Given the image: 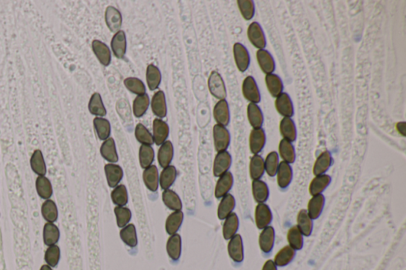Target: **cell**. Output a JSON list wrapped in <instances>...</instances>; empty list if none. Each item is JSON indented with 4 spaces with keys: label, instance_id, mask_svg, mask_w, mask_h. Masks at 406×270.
I'll list each match as a JSON object with an SVG mask.
<instances>
[{
    "label": "cell",
    "instance_id": "obj_29",
    "mask_svg": "<svg viewBox=\"0 0 406 270\" xmlns=\"http://www.w3.org/2000/svg\"><path fill=\"white\" fill-rule=\"evenodd\" d=\"M330 183L331 177L328 174L315 176L314 178L309 184V191L310 195L313 197V196L322 194Z\"/></svg>",
    "mask_w": 406,
    "mask_h": 270
},
{
    "label": "cell",
    "instance_id": "obj_59",
    "mask_svg": "<svg viewBox=\"0 0 406 270\" xmlns=\"http://www.w3.org/2000/svg\"><path fill=\"white\" fill-rule=\"evenodd\" d=\"M60 258H61V251L59 247L53 245L50 246L47 249L45 258L48 265L50 267H56L59 262Z\"/></svg>",
    "mask_w": 406,
    "mask_h": 270
},
{
    "label": "cell",
    "instance_id": "obj_40",
    "mask_svg": "<svg viewBox=\"0 0 406 270\" xmlns=\"http://www.w3.org/2000/svg\"><path fill=\"white\" fill-rule=\"evenodd\" d=\"M93 125L99 140L105 141L107 140L108 138H110V133H111V126L107 119L103 118V117H96L94 119Z\"/></svg>",
    "mask_w": 406,
    "mask_h": 270
},
{
    "label": "cell",
    "instance_id": "obj_53",
    "mask_svg": "<svg viewBox=\"0 0 406 270\" xmlns=\"http://www.w3.org/2000/svg\"><path fill=\"white\" fill-rule=\"evenodd\" d=\"M111 199L113 204L116 206H125L127 204L128 196L127 189L125 185H119L113 188L111 192Z\"/></svg>",
    "mask_w": 406,
    "mask_h": 270
},
{
    "label": "cell",
    "instance_id": "obj_39",
    "mask_svg": "<svg viewBox=\"0 0 406 270\" xmlns=\"http://www.w3.org/2000/svg\"><path fill=\"white\" fill-rule=\"evenodd\" d=\"M265 82H266L268 92L274 98H277L282 93L283 83H282L281 78L278 75L273 73L266 75Z\"/></svg>",
    "mask_w": 406,
    "mask_h": 270
},
{
    "label": "cell",
    "instance_id": "obj_52",
    "mask_svg": "<svg viewBox=\"0 0 406 270\" xmlns=\"http://www.w3.org/2000/svg\"><path fill=\"white\" fill-rule=\"evenodd\" d=\"M42 214L48 222H56L58 218V210L55 202L51 200H47L42 204Z\"/></svg>",
    "mask_w": 406,
    "mask_h": 270
},
{
    "label": "cell",
    "instance_id": "obj_31",
    "mask_svg": "<svg viewBox=\"0 0 406 270\" xmlns=\"http://www.w3.org/2000/svg\"><path fill=\"white\" fill-rule=\"evenodd\" d=\"M248 122L253 129H260L264 123V114L257 104L249 103L247 108Z\"/></svg>",
    "mask_w": 406,
    "mask_h": 270
},
{
    "label": "cell",
    "instance_id": "obj_33",
    "mask_svg": "<svg viewBox=\"0 0 406 270\" xmlns=\"http://www.w3.org/2000/svg\"><path fill=\"white\" fill-rule=\"evenodd\" d=\"M184 221V213L182 211L173 212L169 215L165 223L166 232L170 235L177 234Z\"/></svg>",
    "mask_w": 406,
    "mask_h": 270
},
{
    "label": "cell",
    "instance_id": "obj_18",
    "mask_svg": "<svg viewBox=\"0 0 406 270\" xmlns=\"http://www.w3.org/2000/svg\"><path fill=\"white\" fill-rule=\"evenodd\" d=\"M233 186H234V176L231 172H226L225 174L219 177L218 181L217 182L214 191L216 198H222L227 195L232 189Z\"/></svg>",
    "mask_w": 406,
    "mask_h": 270
},
{
    "label": "cell",
    "instance_id": "obj_24",
    "mask_svg": "<svg viewBox=\"0 0 406 270\" xmlns=\"http://www.w3.org/2000/svg\"><path fill=\"white\" fill-rule=\"evenodd\" d=\"M159 177L160 175H159L158 169L155 165H152L150 167L144 169L143 172V181L148 190H150V191L156 192L158 190L160 186Z\"/></svg>",
    "mask_w": 406,
    "mask_h": 270
},
{
    "label": "cell",
    "instance_id": "obj_26",
    "mask_svg": "<svg viewBox=\"0 0 406 270\" xmlns=\"http://www.w3.org/2000/svg\"><path fill=\"white\" fill-rule=\"evenodd\" d=\"M100 153L103 159L109 163H115L119 161L116 144L113 138H108L103 142L100 147Z\"/></svg>",
    "mask_w": 406,
    "mask_h": 270
},
{
    "label": "cell",
    "instance_id": "obj_22",
    "mask_svg": "<svg viewBox=\"0 0 406 270\" xmlns=\"http://www.w3.org/2000/svg\"><path fill=\"white\" fill-rule=\"evenodd\" d=\"M174 156V148L172 143L170 140H166L159 148L157 159L162 168H165L171 164Z\"/></svg>",
    "mask_w": 406,
    "mask_h": 270
},
{
    "label": "cell",
    "instance_id": "obj_54",
    "mask_svg": "<svg viewBox=\"0 0 406 270\" xmlns=\"http://www.w3.org/2000/svg\"><path fill=\"white\" fill-rule=\"evenodd\" d=\"M114 214L118 227L121 228L128 225L131 220V211L125 206H116L114 208Z\"/></svg>",
    "mask_w": 406,
    "mask_h": 270
},
{
    "label": "cell",
    "instance_id": "obj_5",
    "mask_svg": "<svg viewBox=\"0 0 406 270\" xmlns=\"http://www.w3.org/2000/svg\"><path fill=\"white\" fill-rule=\"evenodd\" d=\"M243 95L250 103H259L261 100L260 92L256 82L252 76L245 78L242 84Z\"/></svg>",
    "mask_w": 406,
    "mask_h": 270
},
{
    "label": "cell",
    "instance_id": "obj_25",
    "mask_svg": "<svg viewBox=\"0 0 406 270\" xmlns=\"http://www.w3.org/2000/svg\"><path fill=\"white\" fill-rule=\"evenodd\" d=\"M325 203H326V198L322 194L313 196L309 200L306 211L312 220H316L320 217L325 207Z\"/></svg>",
    "mask_w": 406,
    "mask_h": 270
},
{
    "label": "cell",
    "instance_id": "obj_47",
    "mask_svg": "<svg viewBox=\"0 0 406 270\" xmlns=\"http://www.w3.org/2000/svg\"><path fill=\"white\" fill-rule=\"evenodd\" d=\"M31 167L33 171L39 176H45L46 174V165L41 150L35 151L31 159Z\"/></svg>",
    "mask_w": 406,
    "mask_h": 270
},
{
    "label": "cell",
    "instance_id": "obj_42",
    "mask_svg": "<svg viewBox=\"0 0 406 270\" xmlns=\"http://www.w3.org/2000/svg\"><path fill=\"white\" fill-rule=\"evenodd\" d=\"M295 252L292 247L289 246H286L283 248L281 249L279 252L277 253L276 255L275 256V262L276 266L284 267L286 265H289V263L293 261L295 258Z\"/></svg>",
    "mask_w": 406,
    "mask_h": 270
},
{
    "label": "cell",
    "instance_id": "obj_44",
    "mask_svg": "<svg viewBox=\"0 0 406 270\" xmlns=\"http://www.w3.org/2000/svg\"><path fill=\"white\" fill-rule=\"evenodd\" d=\"M150 97L147 94L138 95L134 99L133 103V112L134 116L137 118H140L141 116H144L150 107Z\"/></svg>",
    "mask_w": 406,
    "mask_h": 270
},
{
    "label": "cell",
    "instance_id": "obj_30",
    "mask_svg": "<svg viewBox=\"0 0 406 270\" xmlns=\"http://www.w3.org/2000/svg\"><path fill=\"white\" fill-rule=\"evenodd\" d=\"M297 227L303 236H310L313 231V220L309 217L306 209H302L297 217Z\"/></svg>",
    "mask_w": 406,
    "mask_h": 270
},
{
    "label": "cell",
    "instance_id": "obj_45",
    "mask_svg": "<svg viewBox=\"0 0 406 270\" xmlns=\"http://www.w3.org/2000/svg\"><path fill=\"white\" fill-rule=\"evenodd\" d=\"M60 238L59 228L53 223H47L44 226L43 240L48 247L55 245Z\"/></svg>",
    "mask_w": 406,
    "mask_h": 270
},
{
    "label": "cell",
    "instance_id": "obj_36",
    "mask_svg": "<svg viewBox=\"0 0 406 270\" xmlns=\"http://www.w3.org/2000/svg\"><path fill=\"white\" fill-rule=\"evenodd\" d=\"M265 172V160L259 155H254L250 160V177L252 180H259Z\"/></svg>",
    "mask_w": 406,
    "mask_h": 270
},
{
    "label": "cell",
    "instance_id": "obj_4",
    "mask_svg": "<svg viewBox=\"0 0 406 270\" xmlns=\"http://www.w3.org/2000/svg\"><path fill=\"white\" fill-rule=\"evenodd\" d=\"M232 165V156L227 151L218 152L214 159L213 173L215 177H221L228 171Z\"/></svg>",
    "mask_w": 406,
    "mask_h": 270
},
{
    "label": "cell",
    "instance_id": "obj_1",
    "mask_svg": "<svg viewBox=\"0 0 406 270\" xmlns=\"http://www.w3.org/2000/svg\"><path fill=\"white\" fill-rule=\"evenodd\" d=\"M208 87L211 95L219 100L226 99L227 92L225 82L219 72L213 71L208 79Z\"/></svg>",
    "mask_w": 406,
    "mask_h": 270
},
{
    "label": "cell",
    "instance_id": "obj_11",
    "mask_svg": "<svg viewBox=\"0 0 406 270\" xmlns=\"http://www.w3.org/2000/svg\"><path fill=\"white\" fill-rule=\"evenodd\" d=\"M266 134L262 128L252 129L249 136L250 151L253 155H258L265 147Z\"/></svg>",
    "mask_w": 406,
    "mask_h": 270
},
{
    "label": "cell",
    "instance_id": "obj_16",
    "mask_svg": "<svg viewBox=\"0 0 406 270\" xmlns=\"http://www.w3.org/2000/svg\"><path fill=\"white\" fill-rule=\"evenodd\" d=\"M214 117L220 126L226 127L230 122V113L228 104L225 99L219 100L214 108Z\"/></svg>",
    "mask_w": 406,
    "mask_h": 270
},
{
    "label": "cell",
    "instance_id": "obj_34",
    "mask_svg": "<svg viewBox=\"0 0 406 270\" xmlns=\"http://www.w3.org/2000/svg\"><path fill=\"white\" fill-rule=\"evenodd\" d=\"M235 206V198L232 194L228 193L225 197H223L218 207V218L221 220H225L230 214H232Z\"/></svg>",
    "mask_w": 406,
    "mask_h": 270
},
{
    "label": "cell",
    "instance_id": "obj_51",
    "mask_svg": "<svg viewBox=\"0 0 406 270\" xmlns=\"http://www.w3.org/2000/svg\"><path fill=\"white\" fill-rule=\"evenodd\" d=\"M287 240L289 247H292L295 251H300L303 247V234L297 226L292 227L288 231Z\"/></svg>",
    "mask_w": 406,
    "mask_h": 270
},
{
    "label": "cell",
    "instance_id": "obj_49",
    "mask_svg": "<svg viewBox=\"0 0 406 270\" xmlns=\"http://www.w3.org/2000/svg\"><path fill=\"white\" fill-rule=\"evenodd\" d=\"M155 152L151 145L141 144L139 150V162L143 169L152 166L154 161Z\"/></svg>",
    "mask_w": 406,
    "mask_h": 270
},
{
    "label": "cell",
    "instance_id": "obj_27",
    "mask_svg": "<svg viewBox=\"0 0 406 270\" xmlns=\"http://www.w3.org/2000/svg\"><path fill=\"white\" fill-rule=\"evenodd\" d=\"M252 196L258 204H264L269 197V188L265 182L253 180L252 183Z\"/></svg>",
    "mask_w": 406,
    "mask_h": 270
},
{
    "label": "cell",
    "instance_id": "obj_23",
    "mask_svg": "<svg viewBox=\"0 0 406 270\" xmlns=\"http://www.w3.org/2000/svg\"><path fill=\"white\" fill-rule=\"evenodd\" d=\"M333 163V158L329 151L322 152L320 156L316 158L313 165V172L315 176L326 174Z\"/></svg>",
    "mask_w": 406,
    "mask_h": 270
},
{
    "label": "cell",
    "instance_id": "obj_28",
    "mask_svg": "<svg viewBox=\"0 0 406 270\" xmlns=\"http://www.w3.org/2000/svg\"><path fill=\"white\" fill-rule=\"evenodd\" d=\"M238 229H239V218L238 215L233 213L225 219V222L222 227L223 237L225 240H229L237 234Z\"/></svg>",
    "mask_w": 406,
    "mask_h": 270
},
{
    "label": "cell",
    "instance_id": "obj_21",
    "mask_svg": "<svg viewBox=\"0 0 406 270\" xmlns=\"http://www.w3.org/2000/svg\"><path fill=\"white\" fill-rule=\"evenodd\" d=\"M275 232L273 227L268 226L263 229L259 237V245L261 251L266 254L271 252L275 244Z\"/></svg>",
    "mask_w": 406,
    "mask_h": 270
},
{
    "label": "cell",
    "instance_id": "obj_46",
    "mask_svg": "<svg viewBox=\"0 0 406 270\" xmlns=\"http://www.w3.org/2000/svg\"><path fill=\"white\" fill-rule=\"evenodd\" d=\"M279 152L283 162H286L289 164L295 163L296 153L292 142L282 139L279 143Z\"/></svg>",
    "mask_w": 406,
    "mask_h": 270
},
{
    "label": "cell",
    "instance_id": "obj_37",
    "mask_svg": "<svg viewBox=\"0 0 406 270\" xmlns=\"http://www.w3.org/2000/svg\"><path fill=\"white\" fill-rule=\"evenodd\" d=\"M177 177V170L174 166L170 165L164 168L159 177V183L162 190H169V188L174 184Z\"/></svg>",
    "mask_w": 406,
    "mask_h": 270
},
{
    "label": "cell",
    "instance_id": "obj_58",
    "mask_svg": "<svg viewBox=\"0 0 406 270\" xmlns=\"http://www.w3.org/2000/svg\"><path fill=\"white\" fill-rule=\"evenodd\" d=\"M238 8L243 18L247 21L252 19L255 15V4L252 0H238Z\"/></svg>",
    "mask_w": 406,
    "mask_h": 270
},
{
    "label": "cell",
    "instance_id": "obj_3",
    "mask_svg": "<svg viewBox=\"0 0 406 270\" xmlns=\"http://www.w3.org/2000/svg\"><path fill=\"white\" fill-rule=\"evenodd\" d=\"M247 34L250 42L254 47L259 48V50L265 49L267 45L266 38L262 27L258 22H254L250 24Z\"/></svg>",
    "mask_w": 406,
    "mask_h": 270
},
{
    "label": "cell",
    "instance_id": "obj_15",
    "mask_svg": "<svg viewBox=\"0 0 406 270\" xmlns=\"http://www.w3.org/2000/svg\"><path fill=\"white\" fill-rule=\"evenodd\" d=\"M275 108L279 114L284 117H292L294 115V106L292 99L288 94L282 93L277 97Z\"/></svg>",
    "mask_w": 406,
    "mask_h": 270
},
{
    "label": "cell",
    "instance_id": "obj_35",
    "mask_svg": "<svg viewBox=\"0 0 406 270\" xmlns=\"http://www.w3.org/2000/svg\"><path fill=\"white\" fill-rule=\"evenodd\" d=\"M281 135L283 137L284 140H288L289 142H294L296 140L297 129L295 122L289 117H283L281 121L280 126Z\"/></svg>",
    "mask_w": 406,
    "mask_h": 270
},
{
    "label": "cell",
    "instance_id": "obj_57",
    "mask_svg": "<svg viewBox=\"0 0 406 270\" xmlns=\"http://www.w3.org/2000/svg\"><path fill=\"white\" fill-rule=\"evenodd\" d=\"M135 137L137 141L141 144L151 145L154 143L153 141V135L150 133V131L148 130L147 128L142 125L137 124L135 128Z\"/></svg>",
    "mask_w": 406,
    "mask_h": 270
},
{
    "label": "cell",
    "instance_id": "obj_43",
    "mask_svg": "<svg viewBox=\"0 0 406 270\" xmlns=\"http://www.w3.org/2000/svg\"><path fill=\"white\" fill-rule=\"evenodd\" d=\"M89 109L92 115L103 117L106 115V109L99 93H94L89 101Z\"/></svg>",
    "mask_w": 406,
    "mask_h": 270
},
{
    "label": "cell",
    "instance_id": "obj_62",
    "mask_svg": "<svg viewBox=\"0 0 406 270\" xmlns=\"http://www.w3.org/2000/svg\"><path fill=\"white\" fill-rule=\"evenodd\" d=\"M40 270H52V268H51L49 265H42V268Z\"/></svg>",
    "mask_w": 406,
    "mask_h": 270
},
{
    "label": "cell",
    "instance_id": "obj_61",
    "mask_svg": "<svg viewBox=\"0 0 406 270\" xmlns=\"http://www.w3.org/2000/svg\"><path fill=\"white\" fill-rule=\"evenodd\" d=\"M397 129L400 134L405 136V122H399L397 124Z\"/></svg>",
    "mask_w": 406,
    "mask_h": 270
},
{
    "label": "cell",
    "instance_id": "obj_20",
    "mask_svg": "<svg viewBox=\"0 0 406 270\" xmlns=\"http://www.w3.org/2000/svg\"><path fill=\"white\" fill-rule=\"evenodd\" d=\"M151 107L153 113L159 118H164L167 116V103L164 92L159 91L153 95Z\"/></svg>",
    "mask_w": 406,
    "mask_h": 270
},
{
    "label": "cell",
    "instance_id": "obj_6",
    "mask_svg": "<svg viewBox=\"0 0 406 270\" xmlns=\"http://www.w3.org/2000/svg\"><path fill=\"white\" fill-rule=\"evenodd\" d=\"M105 22L110 32L116 33L121 31L123 25V16L119 10L112 6L107 7L105 11Z\"/></svg>",
    "mask_w": 406,
    "mask_h": 270
},
{
    "label": "cell",
    "instance_id": "obj_17",
    "mask_svg": "<svg viewBox=\"0 0 406 270\" xmlns=\"http://www.w3.org/2000/svg\"><path fill=\"white\" fill-rule=\"evenodd\" d=\"M277 183L281 189L287 188L293 179V170L289 163L282 161L277 170Z\"/></svg>",
    "mask_w": 406,
    "mask_h": 270
},
{
    "label": "cell",
    "instance_id": "obj_2",
    "mask_svg": "<svg viewBox=\"0 0 406 270\" xmlns=\"http://www.w3.org/2000/svg\"><path fill=\"white\" fill-rule=\"evenodd\" d=\"M214 147L216 152H222L227 150L230 144V133L225 126L215 125L213 129Z\"/></svg>",
    "mask_w": 406,
    "mask_h": 270
},
{
    "label": "cell",
    "instance_id": "obj_10",
    "mask_svg": "<svg viewBox=\"0 0 406 270\" xmlns=\"http://www.w3.org/2000/svg\"><path fill=\"white\" fill-rule=\"evenodd\" d=\"M92 47L94 53L101 65L105 67L109 66L111 63V52L109 47L99 40H94Z\"/></svg>",
    "mask_w": 406,
    "mask_h": 270
},
{
    "label": "cell",
    "instance_id": "obj_14",
    "mask_svg": "<svg viewBox=\"0 0 406 270\" xmlns=\"http://www.w3.org/2000/svg\"><path fill=\"white\" fill-rule=\"evenodd\" d=\"M104 170L108 186L110 188L119 186L123 177V168L115 163H108L105 166Z\"/></svg>",
    "mask_w": 406,
    "mask_h": 270
},
{
    "label": "cell",
    "instance_id": "obj_41",
    "mask_svg": "<svg viewBox=\"0 0 406 270\" xmlns=\"http://www.w3.org/2000/svg\"><path fill=\"white\" fill-rule=\"evenodd\" d=\"M162 75L160 69L157 66L150 65L146 70V82L149 89L152 92L157 89L161 82Z\"/></svg>",
    "mask_w": 406,
    "mask_h": 270
},
{
    "label": "cell",
    "instance_id": "obj_60",
    "mask_svg": "<svg viewBox=\"0 0 406 270\" xmlns=\"http://www.w3.org/2000/svg\"><path fill=\"white\" fill-rule=\"evenodd\" d=\"M262 270H277V266L273 260H268L265 263Z\"/></svg>",
    "mask_w": 406,
    "mask_h": 270
},
{
    "label": "cell",
    "instance_id": "obj_9",
    "mask_svg": "<svg viewBox=\"0 0 406 270\" xmlns=\"http://www.w3.org/2000/svg\"><path fill=\"white\" fill-rule=\"evenodd\" d=\"M228 253L230 258L235 262H242L244 260V245L241 234H237L230 238L228 244Z\"/></svg>",
    "mask_w": 406,
    "mask_h": 270
},
{
    "label": "cell",
    "instance_id": "obj_56",
    "mask_svg": "<svg viewBox=\"0 0 406 270\" xmlns=\"http://www.w3.org/2000/svg\"><path fill=\"white\" fill-rule=\"evenodd\" d=\"M279 155L276 152H270L265 160V171L270 177L276 175L277 170L279 168Z\"/></svg>",
    "mask_w": 406,
    "mask_h": 270
},
{
    "label": "cell",
    "instance_id": "obj_8",
    "mask_svg": "<svg viewBox=\"0 0 406 270\" xmlns=\"http://www.w3.org/2000/svg\"><path fill=\"white\" fill-rule=\"evenodd\" d=\"M234 56L238 70L241 72H246L250 65L249 52L246 47L241 43L234 44Z\"/></svg>",
    "mask_w": 406,
    "mask_h": 270
},
{
    "label": "cell",
    "instance_id": "obj_50",
    "mask_svg": "<svg viewBox=\"0 0 406 270\" xmlns=\"http://www.w3.org/2000/svg\"><path fill=\"white\" fill-rule=\"evenodd\" d=\"M37 193L41 198L49 200L52 195L50 181L45 176H39L36 180Z\"/></svg>",
    "mask_w": 406,
    "mask_h": 270
},
{
    "label": "cell",
    "instance_id": "obj_12",
    "mask_svg": "<svg viewBox=\"0 0 406 270\" xmlns=\"http://www.w3.org/2000/svg\"><path fill=\"white\" fill-rule=\"evenodd\" d=\"M110 45L115 57H117L118 59H123L127 48L126 33L123 31H119L114 34L110 42Z\"/></svg>",
    "mask_w": 406,
    "mask_h": 270
},
{
    "label": "cell",
    "instance_id": "obj_7",
    "mask_svg": "<svg viewBox=\"0 0 406 270\" xmlns=\"http://www.w3.org/2000/svg\"><path fill=\"white\" fill-rule=\"evenodd\" d=\"M272 213L269 206L264 204H257L255 210V225L259 229L263 230L271 224L272 221Z\"/></svg>",
    "mask_w": 406,
    "mask_h": 270
},
{
    "label": "cell",
    "instance_id": "obj_38",
    "mask_svg": "<svg viewBox=\"0 0 406 270\" xmlns=\"http://www.w3.org/2000/svg\"><path fill=\"white\" fill-rule=\"evenodd\" d=\"M162 200L165 204L166 207H168L169 209L172 211H181L183 207L181 199L179 197L176 192L173 190H166L162 193Z\"/></svg>",
    "mask_w": 406,
    "mask_h": 270
},
{
    "label": "cell",
    "instance_id": "obj_48",
    "mask_svg": "<svg viewBox=\"0 0 406 270\" xmlns=\"http://www.w3.org/2000/svg\"><path fill=\"white\" fill-rule=\"evenodd\" d=\"M120 237L123 243L130 247H137V230L134 224H129L126 227H123L120 231Z\"/></svg>",
    "mask_w": 406,
    "mask_h": 270
},
{
    "label": "cell",
    "instance_id": "obj_55",
    "mask_svg": "<svg viewBox=\"0 0 406 270\" xmlns=\"http://www.w3.org/2000/svg\"><path fill=\"white\" fill-rule=\"evenodd\" d=\"M124 85L131 93L138 95L146 94V88L144 82L140 79L136 77L126 78L124 80Z\"/></svg>",
    "mask_w": 406,
    "mask_h": 270
},
{
    "label": "cell",
    "instance_id": "obj_32",
    "mask_svg": "<svg viewBox=\"0 0 406 270\" xmlns=\"http://www.w3.org/2000/svg\"><path fill=\"white\" fill-rule=\"evenodd\" d=\"M166 250L171 259L174 261L180 259L182 252V238L180 234H175L170 236L167 239Z\"/></svg>",
    "mask_w": 406,
    "mask_h": 270
},
{
    "label": "cell",
    "instance_id": "obj_19",
    "mask_svg": "<svg viewBox=\"0 0 406 270\" xmlns=\"http://www.w3.org/2000/svg\"><path fill=\"white\" fill-rule=\"evenodd\" d=\"M257 62L264 73L272 74L275 70V63L273 56L266 49H259L256 52Z\"/></svg>",
    "mask_w": 406,
    "mask_h": 270
},
{
    "label": "cell",
    "instance_id": "obj_13",
    "mask_svg": "<svg viewBox=\"0 0 406 270\" xmlns=\"http://www.w3.org/2000/svg\"><path fill=\"white\" fill-rule=\"evenodd\" d=\"M153 141L157 146H160L167 140L169 136V126L165 122L160 118L153 121Z\"/></svg>",
    "mask_w": 406,
    "mask_h": 270
}]
</instances>
